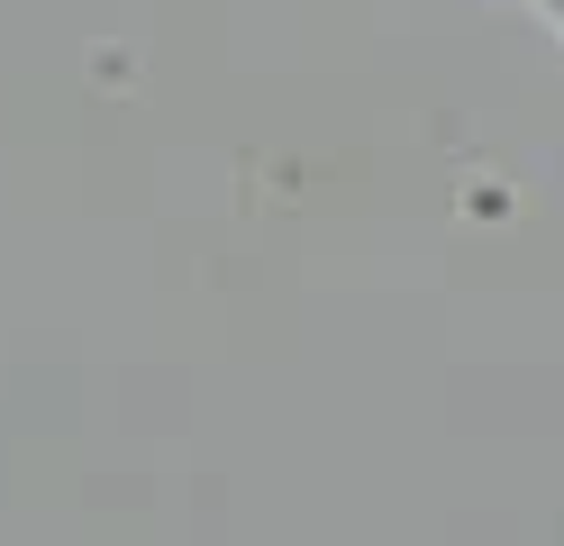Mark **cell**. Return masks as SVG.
<instances>
[{
  "label": "cell",
  "instance_id": "6da1fadb",
  "mask_svg": "<svg viewBox=\"0 0 564 546\" xmlns=\"http://www.w3.org/2000/svg\"><path fill=\"white\" fill-rule=\"evenodd\" d=\"M528 10H538V19H546V28H564V0H528Z\"/></svg>",
  "mask_w": 564,
  "mask_h": 546
}]
</instances>
